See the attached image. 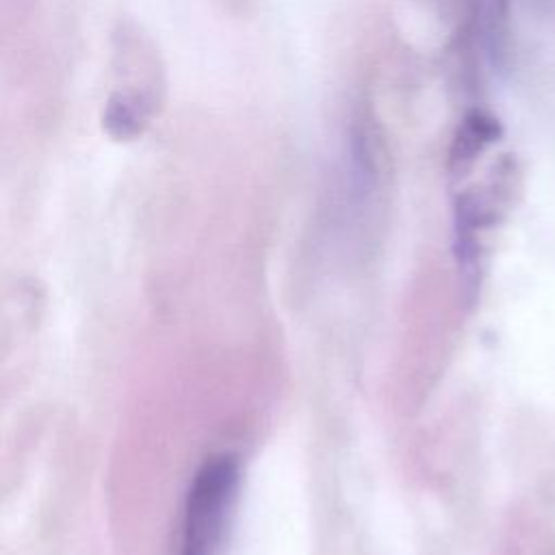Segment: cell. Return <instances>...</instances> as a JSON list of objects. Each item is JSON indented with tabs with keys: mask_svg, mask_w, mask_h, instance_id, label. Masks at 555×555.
I'll list each match as a JSON object with an SVG mask.
<instances>
[{
	"mask_svg": "<svg viewBox=\"0 0 555 555\" xmlns=\"http://www.w3.org/2000/svg\"><path fill=\"white\" fill-rule=\"evenodd\" d=\"M238 488L232 455L208 460L193 479L184 514L182 555H217L230 525Z\"/></svg>",
	"mask_w": 555,
	"mask_h": 555,
	"instance_id": "1",
	"label": "cell"
}]
</instances>
